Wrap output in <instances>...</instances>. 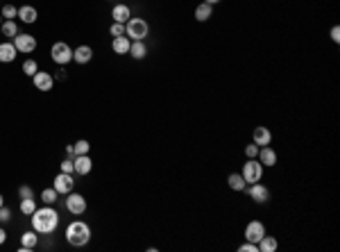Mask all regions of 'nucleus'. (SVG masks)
Masks as SVG:
<instances>
[{
    "label": "nucleus",
    "instance_id": "f257e3e1",
    "mask_svg": "<svg viewBox=\"0 0 340 252\" xmlns=\"http://www.w3.org/2000/svg\"><path fill=\"white\" fill-rule=\"evenodd\" d=\"M59 225V214L50 205H46L43 209H34L32 214V227L36 234H53Z\"/></svg>",
    "mask_w": 340,
    "mask_h": 252
},
{
    "label": "nucleus",
    "instance_id": "f03ea898",
    "mask_svg": "<svg viewBox=\"0 0 340 252\" xmlns=\"http://www.w3.org/2000/svg\"><path fill=\"white\" fill-rule=\"evenodd\" d=\"M66 241L75 248H82L91 241V227H88L84 220H73L68 227H66Z\"/></svg>",
    "mask_w": 340,
    "mask_h": 252
},
{
    "label": "nucleus",
    "instance_id": "7ed1b4c3",
    "mask_svg": "<svg viewBox=\"0 0 340 252\" xmlns=\"http://www.w3.org/2000/svg\"><path fill=\"white\" fill-rule=\"evenodd\" d=\"M125 34L129 36V41H145V36L150 34V25L145 18H129L125 23Z\"/></svg>",
    "mask_w": 340,
    "mask_h": 252
},
{
    "label": "nucleus",
    "instance_id": "20e7f679",
    "mask_svg": "<svg viewBox=\"0 0 340 252\" xmlns=\"http://www.w3.org/2000/svg\"><path fill=\"white\" fill-rule=\"evenodd\" d=\"M241 175H243V180H245L247 184L261 182V177H263V164H261L258 159H247L245 164H243Z\"/></svg>",
    "mask_w": 340,
    "mask_h": 252
},
{
    "label": "nucleus",
    "instance_id": "39448f33",
    "mask_svg": "<svg viewBox=\"0 0 340 252\" xmlns=\"http://www.w3.org/2000/svg\"><path fill=\"white\" fill-rule=\"evenodd\" d=\"M50 57H53L55 64L66 66L68 62H73V50H71V46H68V43L57 41L53 48H50Z\"/></svg>",
    "mask_w": 340,
    "mask_h": 252
},
{
    "label": "nucleus",
    "instance_id": "423d86ee",
    "mask_svg": "<svg viewBox=\"0 0 340 252\" xmlns=\"http://www.w3.org/2000/svg\"><path fill=\"white\" fill-rule=\"evenodd\" d=\"M14 46H16L18 53H23V55H29V53H34L36 50V39L32 34H21L18 32L16 36H14Z\"/></svg>",
    "mask_w": 340,
    "mask_h": 252
},
{
    "label": "nucleus",
    "instance_id": "0eeeda50",
    "mask_svg": "<svg viewBox=\"0 0 340 252\" xmlns=\"http://www.w3.org/2000/svg\"><path fill=\"white\" fill-rule=\"evenodd\" d=\"M245 189H247V193H250V198H252L256 205H263V202L270 200V189L265 187V184L254 182V184H247Z\"/></svg>",
    "mask_w": 340,
    "mask_h": 252
},
{
    "label": "nucleus",
    "instance_id": "6e6552de",
    "mask_svg": "<svg viewBox=\"0 0 340 252\" xmlns=\"http://www.w3.org/2000/svg\"><path fill=\"white\" fill-rule=\"evenodd\" d=\"M66 209L71 211L73 216H80V214H84L86 211V200H84V195L80 193H68V198H66Z\"/></svg>",
    "mask_w": 340,
    "mask_h": 252
},
{
    "label": "nucleus",
    "instance_id": "1a4fd4ad",
    "mask_svg": "<svg viewBox=\"0 0 340 252\" xmlns=\"http://www.w3.org/2000/svg\"><path fill=\"white\" fill-rule=\"evenodd\" d=\"M265 236V225L258 223V220H252V223H247L245 227V241H252V243H256Z\"/></svg>",
    "mask_w": 340,
    "mask_h": 252
},
{
    "label": "nucleus",
    "instance_id": "9d476101",
    "mask_svg": "<svg viewBox=\"0 0 340 252\" xmlns=\"http://www.w3.org/2000/svg\"><path fill=\"white\" fill-rule=\"evenodd\" d=\"M73 187H75V180H73V173H59L55 177V189H57V193H71Z\"/></svg>",
    "mask_w": 340,
    "mask_h": 252
},
{
    "label": "nucleus",
    "instance_id": "9b49d317",
    "mask_svg": "<svg viewBox=\"0 0 340 252\" xmlns=\"http://www.w3.org/2000/svg\"><path fill=\"white\" fill-rule=\"evenodd\" d=\"M32 82H34L36 91H50L55 87V77L46 70H36V75L32 77Z\"/></svg>",
    "mask_w": 340,
    "mask_h": 252
},
{
    "label": "nucleus",
    "instance_id": "f8f14e48",
    "mask_svg": "<svg viewBox=\"0 0 340 252\" xmlns=\"http://www.w3.org/2000/svg\"><path fill=\"white\" fill-rule=\"evenodd\" d=\"M73 166H75L77 175H88L93 170V161H91L88 155H77V157H73Z\"/></svg>",
    "mask_w": 340,
    "mask_h": 252
},
{
    "label": "nucleus",
    "instance_id": "ddd939ff",
    "mask_svg": "<svg viewBox=\"0 0 340 252\" xmlns=\"http://www.w3.org/2000/svg\"><path fill=\"white\" fill-rule=\"evenodd\" d=\"M258 161L263 166H268V168H272V166H277V153L272 150L270 146H261L258 148Z\"/></svg>",
    "mask_w": 340,
    "mask_h": 252
},
{
    "label": "nucleus",
    "instance_id": "4468645a",
    "mask_svg": "<svg viewBox=\"0 0 340 252\" xmlns=\"http://www.w3.org/2000/svg\"><path fill=\"white\" fill-rule=\"evenodd\" d=\"M252 139L256 146H270L272 143V132L268 127H263V125H258V127H254Z\"/></svg>",
    "mask_w": 340,
    "mask_h": 252
},
{
    "label": "nucleus",
    "instance_id": "2eb2a0df",
    "mask_svg": "<svg viewBox=\"0 0 340 252\" xmlns=\"http://www.w3.org/2000/svg\"><path fill=\"white\" fill-rule=\"evenodd\" d=\"M91 59H93V48L91 46H77L73 50V62H77V64H88Z\"/></svg>",
    "mask_w": 340,
    "mask_h": 252
},
{
    "label": "nucleus",
    "instance_id": "dca6fc26",
    "mask_svg": "<svg viewBox=\"0 0 340 252\" xmlns=\"http://www.w3.org/2000/svg\"><path fill=\"white\" fill-rule=\"evenodd\" d=\"M112 18H113V23H127L129 18H132V12H129V7L127 5H113V9H112Z\"/></svg>",
    "mask_w": 340,
    "mask_h": 252
},
{
    "label": "nucleus",
    "instance_id": "f3484780",
    "mask_svg": "<svg viewBox=\"0 0 340 252\" xmlns=\"http://www.w3.org/2000/svg\"><path fill=\"white\" fill-rule=\"evenodd\" d=\"M129 46H132V41H129V36L123 34V36H113L112 41V50L116 55H127L129 53Z\"/></svg>",
    "mask_w": 340,
    "mask_h": 252
},
{
    "label": "nucleus",
    "instance_id": "a211bd4d",
    "mask_svg": "<svg viewBox=\"0 0 340 252\" xmlns=\"http://www.w3.org/2000/svg\"><path fill=\"white\" fill-rule=\"evenodd\" d=\"M18 18H21L23 23L32 25V23H36V18H39V12H36V7L23 5V7H18Z\"/></svg>",
    "mask_w": 340,
    "mask_h": 252
},
{
    "label": "nucleus",
    "instance_id": "6ab92c4d",
    "mask_svg": "<svg viewBox=\"0 0 340 252\" xmlns=\"http://www.w3.org/2000/svg\"><path fill=\"white\" fill-rule=\"evenodd\" d=\"M18 55L16 46L14 43H0V62L2 64H9V62H14Z\"/></svg>",
    "mask_w": 340,
    "mask_h": 252
},
{
    "label": "nucleus",
    "instance_id": "aec40b11",
    "mask_svg": "<svg viewBox=\"0 0 340 252\" xmlns=\"http://www.w3.org/2000/svg\"><path fill=\"white\" fill-rule=\"evenodd\" d=\"M211 16H213V5H209V2H199V5L195 7V21L206 23Z\"/></svg>",
    "mask_w": 340,
    "mask_h": 252
},
{
    "label": "nucleus",
    "instance_id": "412c9836",
    "mask_svg": "<svg viewBox=\"0 0 340 252\" xmlns=\"http://www.w3.org/2000/svg\"><path fill=\"white\" fill-rule=\"evenodd\" d=\"M227 184L231 191H245V187H247V182L243 180L241 173H231V175L227 177Z\"/></svg>",
    "mask_w": 340,
    "mask_h": 252
},
{
    "label": "nucleus",
    "instance_id": "4be33fe9",
    "mask_svg": "<svg viewBox=\"0 0 340 252\" xmlns=\"http://www.w3.org/2000/svg\"><path fill=\"white\" fill-rule=\"evenodd\" d=\"M134 59H145L147 57V46L143 41H132V46H129V53Z\"/></svg>",
    "mask_w": 340,
    "mask_h": 252
},
{
    "label": "nucleus",
    "instance_id": "5701e85b",
    "mask_svg": "<svg viewBox=\"0 0 340 252\" xmlns=\"http://www.w3.org/2000/svg\"><path fill=\"white\" fill-rule=\"evenodd\" d=\"M277 248H279V243H277L275 236H268V234H265L263 239L258 241V252H275Z\"/></svg>",
    "mask_w": 340,
    "mask_h": 252
},
{
    "label": "nucleus",
    "instance_id": "b1692460",
    "mask_svg": "<svg viewBox=\"0 0 340 252\" xmlns=\"http://www.w3.org/2000/svg\"><path fill=\"white\" fill-rule=\"evenodd\" d=\"M0 34H2V36H12V39L18 34V25L14 23V18H7L5 23H2V28H0Z\"/></svg>",
    "mask_w": 340,
    "mask_h": 252
},
{
    "label": "nucleus",
    "instance_id": "393cba45",
    "mask_svg": "<svg viewBox=\"0 0 340 252\" xmlns=\"http://www.w3.org/2000/svg\"><path fill=\"white\" fill-rule=\"evenodd\" d=\"M21 243H23L25 250H32V248H36V243H39V236H36V232H25V234L21 236Z\"/></svg>",
    "mask_w": 340,
    "mask_h": 252
},
{
    "label": "nucleus",
    "instance_id": "a878e982",
    "mask_svg": "<svg viewBox=\"0 0 340 252\" xmlns=\"http://www.w3.org/2000/svg\"><path fill=\"white\" fill-rule=\"evenodd\" d=\"M73 150H75V157L77 155H88L91 153V143H88L86 139H80V141L73 143Z\"/></svg>",
    "mask_w": 340,
    "mask_h": 252
},
{
    "label": "nucleus",
    "instance_id": "bb28decb",
    "mask_svg": "<svg viewBox=\"0 0 340 252\" xmlns=\"http://www.w3.org/2000/svg\"><path fill=\"white\" fill-rule=\"evenodd\" d=\"M36 209V200L34 198H28V200H21V214L25 216H32Z\"/></svg>",
    "mask_w": 340,
    "mask_h": 252
},
{
    "label": "nucleus",
    "instance_id": "cd10ccee",
    "mask_svg": "<svg viewBox=\"0 0 340 252\" xmlns=\"http://www.w3.org/2000/svg\"><path fill=\"white\" fill-rule=\"evenodd\" d=\"M57 189H43V191H41V200H43V202H46V205H55V202H57Z\"/></svg>",
    "mask_w": 340,
    "mask_h": 252
},
{
    "label": "nucleus",
    "instance_id": "c85d7f7f",
    "mask_svg": "<svg viewBox=\"0 0 340 252\" xmlns=\"http://www.w3.org/2000/svg\"><path fill=\"white\" fill-rule=\"evenodd\" d=\"M36 70H39V64H36L34 59H25V62H23V73H25V75L34 77Z\"/></svg>",
    "mask_w": 340,
    "mask_h": 252
},
{
    "label": "nucleus",
    "instance_id": "c756f323",
    "mask_svg": "<svg viewBox=\"0 0 340 252\" xmlns=\"http://www.w3.org/2000/svg\"><path fill=\"white\" fill-rule=\"evenodd\" d=\"M2 18H16L18 16V7H14V5H2Z\"/></svg>",
    "mask_w": 340,
    "mask_h": 252
},
{
    "label": "nucleus",
    "instance_id": "7c9ffc66",
    "mask_svg": "<svg viewBox=\"0 0 340 252\" xmlns=\"http://www.w3.org/2000/svg\"><path fill=\"white\" fill-rule=\"evenodd\" d=\"M258 148H261V146H256V143H254V141H252V143H250V146L245 148V155H247V159H256V157H258Z\"/></svg>",
    "mask_w": 340,
    "mask_h": 252
},
{
    "label": "nucleus",
    "instance_id": "2f4dec72",
    "mask_svg": "<svg viewBox=\"0 0 340 252\" xmlns=\"http://www.w3.org/2000/svg\"><path fill=\"white\" fill-rule=\"evenodd\" d=\"M18 198H21V200L34 198V191H32L29 187H25V184H23V187H18Z\"/></svg>",
    "mask_w": 340,
    "mask_h": 252
},
{
    "label": "nucleus",
    "instance_id": "473e14b6",
    "mask_svg": "<svg viewBox=\"0 0 340 252\" xmlns=\"http://www.w3.org/2000/svg\"><path fill=\"white\" fill-rule=\"evenodd\" d=\"M238 252H258V246L252 241H245L243 246H238Z\"/></svg>",
    "mask_w": 340,
    "mask_h": 252
},
{
    "label": "nucleus",
    "instance_id": "72a5a7b5",
    "mask_svg": "<svg viewBox=\"0 0 340 252\" xmlns=\"http://www.w3.org/2000/svg\"><path fill=\"white\" fill-rule=\"evenodd\" d=\"M109 32H112V36H123L125 34V25L123 23H112Z\"/></svg>",
    "mask_w": 340,
    "mask_h": 252
},
{
    "label": "nucleus",
    "instance_id": "f704fd0d",
    "mask_svg": "<svg viewBox=\"0 0 340 252\" xmlns=\"http://www.w3.org/2000/svg\"><path fill=\"white\" fill-rule=\"evenodd\" d=\"M61 173H75L73 159H66V161H61Z\"/></svg>",
    "mask_w": 340,
    "mask_h": 252
},
{
    "label": "nucleus",
    "instance_id": "c9c22d12",
    "mask_svg": "<svg viewBox=\"0 0 340 252\" xmlns=\"http://www.w3.org/2000/svg\"><path fill=\"white\" fill-rule=\"evenodd\" d=\"M0 220H2V223H7V220H12V211L7 209L5 205L0 207Z\"/></svg>",
    "mask_w": 340,
    "mask_h": 252
},
{
    "label": "nucleus",
    "instance_id": "e433bc0d",
    "mask_svg": "<svg viewBox=\"0 0 340 252\" xmlns=\"http://www.w3.org/2000/svg\"><path fill=\"white\" fill-rule=\"evenodd\" d=\"M331 41H334V43L340 41V28H338V25H334V28H331Z\"/></svg>",
    "mask_w": 340,
    "mask_h": 252
},
{
    "label": "nucleus",
    "instance_id": "4c0bfd02",
    "mask_svg": "<svg viewBox=\"0 0 340 252\" xmlns=\"http://www.w3.org/2000/svg\"><path fill=\"white\" fill-rule=\"evenodd\" d=\"M5 241H7V232H5V229H2V227H0V246H2Z\"/></svg>",
    "mask_w": 340,
    "mask_h": 252
},
{
    "label": "nucleus",
    "instance_id": "58836bf2",
    "mask_svg": "<svg viewBox=\"0 0 340 252\" xmlns=\"http://www.w3.org/2000/svg\"><path fill=\"white\" fill-rule=\"evenodd\" d=\"M66 153H68V157H75V150H73V143H71V146H66Z\"/></svg>",
    "mask_w": 340,
    "mask_h": 252
},
{
    "label": "nucleus",
    "instance_id": "ea45409f",
    "mask_svg": "<svg viewBox=\"0 0 340 252\" xmlns=\"http://www.w3.org/2000/svg\"><path fill=\"white\" fill-rule=\"evenodd\" d=\"M204 2H209V5H216V2H220V0H204Z\"/></svg>",
    "mask_w": 340,
    "mask_h": 252
},
{
    "label": "nucleus",
    "instance_id": "a19ab883",
    "mask_svg": "<svg viewBox=\"0 0 340 252\" xmlns=\"http://www.w3.org/2000/svg\"><path fill=\"white\" fill-rule=\"evenodd\" d=\"M5 205V198H2V193H0V207Z\"/></svg>",
    "mask_w": 340,
    "mask_h": 252
},
{
    "label": "nucleus",
    "instance_id": "79ce46f5",
    "mask_svg": "<svg viewBox=\"0 0 340 252\" xmlns=\"http://www.w3.org/2000/svg\"><path fill=\"white\" fill-rule=\"evenodd\" d=\"M0 28H2V25H0Z\"/></svg>",
    "mask_w": 340,
    "mask_h": 252
}]
</instances>
